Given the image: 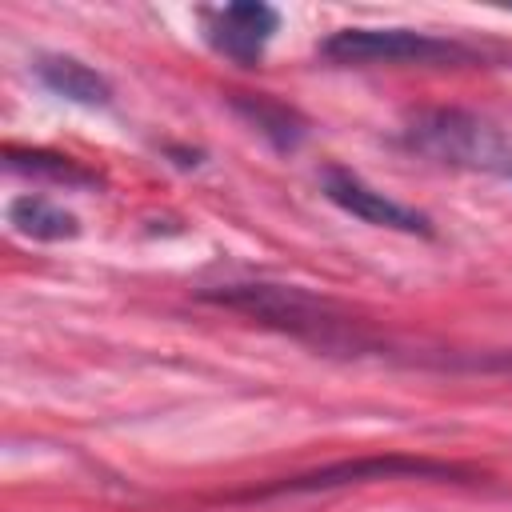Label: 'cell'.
<instances>
[{"label": "cell", "instance_id": "10", "mask_svg": "<svg viewBox=\"0 0 512 512\" xmlns=\"http://www.w3.org/2000/svg\"><path fill=\"white\" fill-rule=\"evenodd\" d=\"M8 168L12 172H28V176H48V180H64V184H92V172L76 168L68 156H56V152H20V148H8Z\"/></svg>", "mask_w": 512, "mask_h": 512}, {"label": "cell", "instance_id": "3", "mask_svg": "<svg viewBox=\"0 0 512 512\" xmlns=\"http://www.w3.org/2000/svg\"><path fill=\"white\" fill-rule=\"evenodd\" d=\"M468 476L456 464L444 460H424V456H368V460H340L324 464L316 472L284 476L252 496H304V492H328V488H352V484H372V480H460Z\"/></svg>", "mask_w": 512, "mask_h": 512}, {"label": "cell", "instance_id": "1", "mask_svg": "<svg viewBox=\"0 0 512 512\" xmlns=\"http://www.w3.org/2000/svg\"><path fill=\"white\" fill-rule=\"evenodd\" d=\"M404 144L432 164L512 180V140L476 112L420 108L404 124Z\"/></svg>", "mask_w": 512, "mask_h": 512}, {"label": "cell", "instance_id": "9", "mask_svg": "<svg viewBox=\"0 0 512 512\" xmlns=\"http://www.w3.org/2000/svg\"><path fill=\"white\" fill-rule=\"evenodd\" d=\"M232 104H236V112H240L244 120H252V124H256L268 140H276L280 148H296V144H300L304 124H300V116L288 112L284 104L264 100V96H236Z\"/></svg>", "mask_w": 512, "mask_h": 512}, {"label": "cell", "instance_id": "8", "mask_svg": "<svg viewBox=\"0 0 512 512\" xmlns=\"http://www.w3.org/2000/svg\"><path fill=\"white\" fill-rule=\"evenodd\" d=\"M8 224L28 240H72L80 232V220L44 196H16L8 204Z\"/></svg>", "mask_w": 512, "mask_h": 512}, {"label": "cell", "instance_id": "2", "mask_svg": "<svg viewBox=\"0 0 512 512\" xmlns=\"http://www.w3.org/2000/svg\"><path fill=\"white\" fill-rule=\"evenodd\" d=\"M320 56L332 64H420V68H444V64H472L476 52L460 40L416 32V28H340L320 44Z\"/></svg>", "mask_w": 512, "mask_h": 512}, {"label": "cell", "instance_id": "4", "mask_svg": "<svg viewBox=\"0 0 512 512\" xmlns=\"http://www.w3.org/2000/svg\"><path fill=\"white\" fill-rule=\"evenodd\" d=\"M208 300L216 304H228V308H240L256 320H268V324H280V328H292V332H312L324 340V332L336 324L328 316V304L300 292V288H280V284H232L224 292H204Z\"/></svg>", "mask_w": 512, "mask_h": 512}, {"label": "cell", "instance_id": "6", "mask_svg": "<svg viewBox=\"0 0 512 512\" xmlns=\"http://www.w3.org/2000/svg\"><path fill=\"white\" fill-rule=\"evenodd\" d=\"M200 20H204V40L220 56H228V60H236L244 68L264 56L268 40L280 28V12L268 8V4H256V0L224 4V8H204Z\"/></svg>", "mask_w": 512, "mask_h": 512}, {"label": "cell", "instance_id": "7", "mask_svg": "<svg viewBox=\"0 0 512 512\" xmlns=\"http://www.w3.org/2000/svg\"><path fill=\"white\" fill-rule=\"evenodd\" d=\"M36 76L44 80V88H52L56 96H64L72 104L104 108L112 100V84L96 68L76 60V56H40L36 60Z\"/></svg>", "mask_w": 512, "mask_h": 512}, {"label": "cell", "instance_id": "5", "mask_svg": "<svg viewBox=\"0 0 512 512\" xmlns=\"http://www.w3.org/2000/svg\"><path fill=\"white\" fill-rule=\"evenodd\" d=\"M320 188L324 196L344 208L348 216L372 224V228H388V232H408V236H432V220L400 200H392L388 192L372 188L368 180H360L356 172L348 168H324L320 172Z\"/></svg>", "mask_w": 512, "mask_h": 512}]
</instances>
